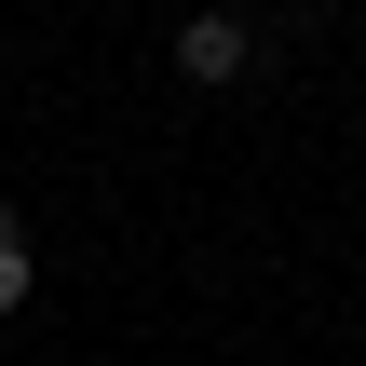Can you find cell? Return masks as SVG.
I'll use <instances>...</instances> for the list:
<instances>
[{
	"label": "cell",
	"mask_w": 366,
	"mask_h": 366,
	"mask_svg": "<svg viewBox=\"0 0 366 366\" xmlns=\"http://www.w3.org/2000/svg\"><path fill=\"white\" fill-rule=\"evenodd\" d=\"M244 54H258L244 14H190V27H177V68H190V81H244Z\"/></svg>",
	"instance_id": "6da1fadb"
},
{
	"label": "cell",
	"mask_w": 366,
	"mask_h": 366,
	"mask_svg": "<svg viewBox=\"0 0 366 366\" xmlns=\"http://www.w3.org/2000/svg\"><path fill=\"white\" fill-rule=\"evenodd\" d=\"M27 285H41V244H27V231H14V217H0V312H14V299H27Z\"/></svg>",
	"instance_id": "7a4b0ae2"
}]
</instances>
